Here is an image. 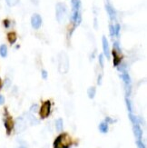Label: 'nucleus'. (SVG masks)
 Returning a JSON list of instances; mask_svg holds the SVG:
<instances>
[{
	"instance_id": "obj_6",
	"label": "nucleus",
	"mask_w": 147,
	"mask_h": 148,
	"mask_svg": "<svg viewBox=\"0 0 147 148\" xmlns=\"http://www.w3.org/2000/svg\"><path fill=\"white\" fill-rule=\"evenodd\" d=\"M71 21L75 25H79L82 22V15L79 10H72L71 14Z\"/></svg>"
},
{
	"instance_id": "obj_14",
	"label": "nucleus",
	"mask_w": 147,
	"mask_h": 148,
	"mask_svg": "<svg viewBox=\"0 0 147 148\" xmlns=\"http://www.w3.org/2000/svg\"><path fill=\"white\" fill-rule=\"evenodd\" d=\"M7 39L9 41V43L13 45L15 43V41H17V35H15V33H13V32L9 33L7 35Z\"/></svg>"
},
{
	"instance_id": "obj_5",
	"label": "nucleus",
	"mask_w": 147,
	"mask_h": 148,
	"mask_svg": "<svg viewBox=\"0 0 147 148\" xmlns=\"http://www.w3.org/2000/svg\"><path fill=\"white\" fill-rule=\"evenodd\" d=\"M42 17L39 14H34L31 17V25L34 29H38L40 28V26L42 25Z\"/></svg>"
},
{
	"instance_id": "obj_30",
	"label": "nucleus",
	"mask_w": 147,
	"mask_h": 148,
	"mask_svg": "<svg viewBox=\"0 0 147 148\" xmlns=\"http://www.w3.org/2000/svg\"><path fill=\"white\" fill-rule=\"evenodd\" d=\"M5 103V97L2 96V94H0V105L3 104Z\"/></svg>"
},
{
	"instance_id": "obj_21",
	"label": "nucleus",
	"mask_w": 147,
	"mask_h": 148,
	"mask_svg": "<svg viewBox=\"0 0 147 148\" xmlns=\"http://www.w3.org/2000/svg\"><path fill=\"white\" fill-rule=\"evenodd\" d=\"M6 2L8 7H15L19 3V0H6Z\"/></svg>"
},
{
	"instance_id": "obj_3",
	"label": "nucleus",
	"mask_w": 147,
	"mask_h": 148,
	"mask_svg": "<svg viewBox=\"0 0 147 148\" xmlns=\"http://www.w3.org/2000/svg\"><path fill=\"white\" fill-rule=\"evenodd\" d=\"M71 138L67 134H61L56 137L54 142V148H69Z\"/></svg>"
},
{
	"instance_id": "obj_25",
	"label": "nucleus",
	"mask_w": 147,
	"mask_h": 148,
	"mask_svg": "<svg viewBox=\"0 0 147 148\" xmlns=\"http://www.w3.org/2000/svg\"><path fill=\"white\" fill-rule=\"evenodd\" d=\"M136 145H137L138 148H145V145H144V143L141 140H137L136 141Z\"/></svg>"
},
{
	"instance_id": "obj_2",
	"label": "nucleus",
	"mask_w": 147,
	"mask_h": 148,
	"mask_svg": "<svg viewBox=\"0 0 147 148\" xmlns=\"http://www.w3.org/2000/svg\"><path fill=\"white\" fill-rule=\"evenodd\" d=\"M69 70V58L65 52H61L58 56V71L61 74H66Z\"/></svg>"
},
{
	"instance_id": "obj_24",
	"label": "nucleus",
	"mask_w": 147,
	"mask_h": 148,
	"mask_svg": "<svg viewBox=\"0 0 147 148\" xmlns=\"http://www.w3.org/2000/svg\"><path fill=\"white\" fill-rule=\"evenodd\" d=\"M109 31H110V35H111V36L115 35V34H114V25H109Z\"/></svg>"
},
{
	"instance_id": "obj_18",
	"label": "nucleus",
	"mask_w": 147,
	"mask_h": 148,
	"mask_svg": "<svg viewBox=\"0 0 147 148\" xmlns=\"http://www.w3.org/2000/svg\"><path fill=\"white\" fill-rule=\"evenodd\" d=\"M0 56L2 57H7V46L4 44L0 46Z\"/></svg>"
},
{
	"instance_id": "obj_9",
	"label": "nucleus",
	"mask_w": 147,
	"mask_h": 148,
	"mask_svg": "<svg viewBox=\"0 0 147 148\" xmlns=\"http://www.w3.org/2000/svg\"><path fill=\"white\" fill-rule=\"evenodd\" d=\"M106 12L109 15V17L111 18V20H114L116 18V12H115V10L114 9V7L112 6H110L109 4L106 5Z\"/></svg>"
},
{
	"instance_id": "obj_16",
	"label": "nucleus",
	"mask_w": 147,
	"mask_h": 148,
	"mask_svg": "<svg viewBox=\"0 0 147 148\" xmlns=\"http://www.w3.org/2000/svg\"><path fill=\"white\" fill-rule=\"evenodd\" d=\"M55 127L57 131H62L63 127H64V122H63V119L62 118H58L55 121Z\"/></svg>"
},
{
	"instance_id": "obj_15",
	"label": "nucleus",
	"mask_w": 147,
	"mask_h": 148,
	"mask_svg": "<svg viewBox=\"0 0 147 148\" xmlns=\"http://www.w3.org/2000/svg\"><path fill=\"white\" fill-rule=\"evenodd\" d=\"M113 56H114V65L115 66H117L120 65V63H121V57L119 56H117L116 54V51L114 50L113 51Z\"/></svg>"
},
{
	"instance_id": "obj_13",
	"label": "nucleus",
	"mask_w": 147,
	"mask_h": 148,
	"mask_svg": "<svg viewBox=\"0 0 147 148\" xmlns=\"http://www.w3.org/2000/svg\"><path fill=\"white\" fill-rule=\"evenodd\" d=\"M109 128H108V124L106 122H102L100 125H99V131L101 132L102 134H106L108 132Z\"/></svg>"
},
{
	"instance_id": "obj_12",
	"label": "nucleus",
	"mask_w": 147,
	"mask_h": 148,
	"mask_svg": "<svg viewBox=\"0 0 147 148\" xmlns=\"http://www.w3.org/2000/svg\"><path fill=\"white\" fill-rule=\"evenodd\" d=\"M96 89L94 86H90L87 89V94L90 99H94V96H96Z\"/></svg>"
},
{
	"instance_id": "obj_4",
	"label": "nucleus",
	"mask_w": 147,
	"mask_h": 148,
	"mask_svg": "<svg viewBox=\"0 0 147 148\" xmlns=\"http://www.w3.org/2000/svg\"><path fill=\"white\" fill-rule=\"evenodd\" d=\"M50 112H51V102L47 100V101L43 103V104H42V106L39 110L40 117L42 119L48 117V115H50Z\"/></svg>"
},
{
	"instance_id": "obj_28",
	"label": "nucleus",
	"mask_w": 147,
	"mask_h": 148,
	"mask_svg": "<svg viewBox=\"0 0 147 148\" xmlns=\"http://www.w3.org/2000/svg\"><path fill=\"white\" fill-rule=\"evenodd\" d=\"M104 122L107 123V124H113V123H114V120H113L111 117H109V116H107V117L106 118V120H104Z\"/></svg>"
},
{
	"instance_id": "obj_27",
	"label": "nucleus",
	"mask_w": 147,
	"mask_h": 148,
	"mask_svg": "<svg viewBox=\"0 0 147 148\" xmlns=\"http://www.w3.org/2000/svg\"><path fill=\"white\" fill-rule=\"evenodd\" d=\"M41 75H42V77H43V79H46L47 76H48V74H47V72L45 70H42Z\"/></svg>"
},
{
	"instance_id": "obj_1",
	"label": "nucleus",
	"mask_w": 147,
	"mask_h": 148,
	"mask_svg": "<svg viewBox=\"0 0 147 148\" xmlns=\"http://www.w3.org/2000/svg\"><path fill=\"white\" fill-rule=\"evenodd\" d=\"M55 17L59 24H64L68 17V8L65 3H57L55 5Z\"/></svg>"
},
{
	"instance_id": "obj_31",
	"label": "nucleus",
	"mask_w": 147,
	"mask_h": 148,
	"mask_svg": "<svg viewBox=\"0 0 147 148\" xmlns=\"http://www.w3.org/2000/svg\"><path fill=\"white\" fill-rule=\"evenodd\" d=\"M4 25H5L6 27H9V21L7 19H6V20L4 21Z\"/></svg>"
},
{
	"instance_id": "obj_19",
	"label": "nucleus",
	"mask_w": 147,
	"mask_h": 148,
	"mask_svg": "<svg viewBox=\"0 0 147 148\" xmlns=\"http://www.w3.org/2000/svg\"><path fill=\"white\" fill-rule=\"evenodd\" d=\"M129 118H130V120H131V122H132L134 125H139V122L141 121L140 118H138L137 116L134 115L132 113L129 114Z\"/></svg>"
},
{
	"instance_id": "obj_20",
	"label": "nucleus",
	"mask_w": 147,
	"mask_h": 148,
	"mask_svg": "<svg viewBox=\"0 0 147 148\" xmlns=\"http://www.w3.org/2000/svg\"><path fill=\"white\" fill-rule=\"evenodd\" d=\"M98 61H99V65L102 68H104V54H100L98 56Z\"/></svg>"
},
{
	"instance_id": "obj_23",
	"label": "nucleus",
	"mask_w": 147,
	"mask_h": 148,
	"mask_svg": "<svg viewBox=\"0 0 147 148\" xmlns=\"http://www.w3.org/2000/svg\"><path fill=\"white\" fill-rule=\"evenodd\" d=\"M120 29H121V26L119 24H116L114 25V34L116 36H119V33H120Z\"/></svg>"
},
{
	"instance_id": "obj_32",
	"label": "nucleus",
	"mask_w": 147,
	"mask_h": 148,
	"mask_svg": "<svg viewBox=\"0 0 147 148\" xmlns=\"http://www.w3.org/2000/svg\"><path fill=\"white\" fill-rule=\"evenodd\" d=\"M2 87V81H1V78H0V89Z\"/></svg>"
},
{
	"instance_id": "obj_8",
	"label": "nucleus",
	"mask_w": 147,
	"mask_h": 148,
	"mask_svg": "<svg viewBox=\"0 0 147 148\" xmlns=\"http://www.w3.org/2000/svg\"><path fill=\"white\" fill-rule=\"evenodd\" d=\"M102 45H103V50H104V56H106L107 59H110V56H111V52H110V47H109V43L108 40L106 36H103L102 38Z\"/></svg>"
},
{
	"instance_id": "obj_11",
	"label": "nucleus",
	"mask_w": 147,
	"mask_h": 148,
	"mask_svg": "<svg viewBox=\"0 0 147 148\" xmlns=\"http://www.w3.org/2000/svg\"><path fill=\"white\" fill-rule=\"evenodd\" d=\"M72 10H80L82 7L81 0H71Z\"/></svg>"
},
{
	"instance_id": "obj_33",
	"label": "nucleus",
	"mask_w": 147,
	"mask_h": 148,
	"mask_svg": "<svg viewBox=\"0 0 147 148\" xmlns=\"http://www.w3.org/2000/svg\"><path fill=\"white\" fill-rule=\"evenodd\" d=\"M19 148H24V147H19Z\"/></svg>"
},
{
	"instance_id": "obj_26",
	"label": "nucleus",
	"mask_w": 147,
	"mask_h": 148,
	"mask_svg": "<svg viewBox=\"0 0 147 148\" xmlns=\"http://www.w3.org/2000/svg\"><path fill=\"white\" fill-rule=\"evenodd\" d=\"M37 110H38V105H37V104H34V105H32V106H31V108H30V111H31V112H34V113L37 112Z\"/></svg>"
},
{
	"instance_id": "obj_29",
	"label": "nucleus",
	"mask_w": 147,
	"mask_h": 148,
	"mask_svg": "<svg viewBox=\"0 0 147 148\" xmlns=\"http://www.w3.org/2000/svg\"><path fill=\"white\" fill-rule=\"evenodd\" d=\"M97 84H99V86H101V84H102V75H99V76H98Z\"/></svg>"
},
{
	"instance_id": "obj_17",
	"label": "nucleus",
	"mask_w": 147,
	"mask_h": 148,
	"mask_svg": "<svg viewBox=\"0 0 147 148\" xmlns=\"http://www.w3.org/2000/svg\"><path fill=\"white\" fill-rule=\"evenodd\" d=\"M121 78L123 79V81L124 82V84H126V86H130L131 79H130V76L127 73H124L123 75H121Z\"/></svg>"
},
{
	"instance_id": "obj_22",
	"label": "nucleus",
	"mask_w": 147,
	"mask_h": 148,
	"mask_svg": "<svg viewBox=\"0 0 147 148\" xmlns=\"http://www.w3.org/2000/svg\"><path fill=\"white\" fill-rule=\"evenodd\" d=\"M125 103H126V106H127V109H128V111L130 113H132V104H131V101L129 100V98L128 97H126L125 98Z\"/></svg>"
},
{
	"instance_id": "obj_7",
	"label": "nucleus",
	"mask_w": 147,
	"mask_h": 148,
	"mask_svg": "<svg viewBox=\"0 0 147 148\" xmlns=\"http://www.w3.org/2000/svg\"><path fill=\"white\" fill-rule=\"evenodd\" d=\"M4 125H5V127H6L7 134V135L11 134V131H12V129L14 127V123H13L12 117L9 115H7V116L5 117V119H4Z\"/></svg>"
},
{
	"instance_id": "obj_10",
	"label": "nucleus",
	"mask_w": 147,
	"mask_h": 148,
	"mask_svg": "<svg viewBox=\"0 0 147 148\" xmlns=\"http://www.w3.org/2000/svg\"><path fill=\"white\" fill-rule=\"evenodd\" d=\"M134 134L137 140H141L143 136V131H142L139 125H134Z\"/></svg>"
}]
</instances>
